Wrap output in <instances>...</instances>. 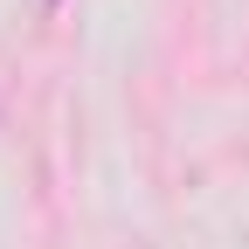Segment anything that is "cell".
I'll return each instance as SVG.
<instances>
[{
    "mask_svg": "<svg viewBox=\"0 0 249 249\" xmlns=\"http://www.w3.org/2000/svg\"><path fill=\"white\" fill-rule=\"evenodd\" d=\"M49 7H55V0H49Z\"/></svg>",
    "mask_w": 249,
    "mask_h": 249,
    "instance_id": "obj_1",
    "label": "cell"
}]
</instances>
